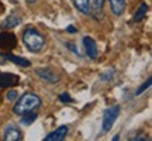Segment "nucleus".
<instances>
[{"instance_id": "obj_1", "label": "nucleus", "mask_w": 152, "mask_h": 141, "mask_svg": "<svg viewBox=\"0 0 152 141\" xmlns=\"http://www.w3.org/2000/svg\"><path fill=\"white\" fill-rule=\"evenodd\" d=\"M41 103L42 102H41V98L38 95H35L33 92H26L18 98L17 103L14 104L13 112L17 116H21V114L27 113V112H34L35 109L41 106Z\"/></svg>"}, {"instance_id": "obj_2", "label": "nucleus", "mask_w": 152, "mask_h": 141, "mask_svg": "<svg viewBox=\"0 0 152 141\" xmlns=\"http://www.w3.org/2000/svg\"><path fill=\"white\" fill-rule=\"evenodd\" d=\"M23 43L26 44V47L30 51L39 52L45 47V38H44V35L38 31L37 28L28 27L23 33Z\"/></svg>"}, {"instance_id": "obj_3", "label": "nucleus", "mask_w": 152, "mask_h": 141, "mask_svg": "<svg viewBox=\"0 0 152 141\" xmlns=\"http://www.w3.org/2000/svg\"><path fill=\"white\" fill-rule=\"evenodd\" d=\"M118 114H120V106H111V107L104 110L103 121H102V130L104 133L111 130V127L115 123V120L118 119Z\"/></svg>"}, {"instance_id": "obj_4", "label": "nucleus", "mask_w": 152, "mask_h": 141, "mask_svg": "<svg viewBox=\"0 0 152 141\" xmlns=\"http://www.w3.org/2000/svg\"><path fill=\"white\" fill-rule=\"evenodd\" d=\"M16 45H17V38L13 33H10V31L9 33L7 31L0 33V49L1 51L9 52L13 48H16Z\"/></svg>"}, {"instance_id": "obj_5", "label": "nucleus", "mask_w": 152, "mask_h": 141, "mask_svg": "<svg viewBox=\"0 0 152 141\" xmlns=\"http://www.w3.org/2000/svg\"><path fill=\"white\" fill-rule=\"evenodd\" d=\"M35 73H37L42 81L48 82V83H58V82H59V75L55 73L51 68H37V69H35Z\"/></svg>"}, {"instance_id": "obj_6", "label": "nucleus", "mask_w": 152, "mask_h": 141, "mask_svg": "<svg viewBox=\"0 0 152 141\" xmlns=\"http://www.w3.org/2000/svg\"><path fill=\"white\" fill-rule=\"evenodd\" d=\"M3 138H4L6 141H21L23 140V133H21V130L18 129V126L10 123V124L6 127L4 137H3Z\"/></svg>"}, {"instance_id": "obj_7", "label": "nucleus", "mask_w": 152, "mask_h": 141, "mask_svg": "<svg viewBox=\"0 0 152 141\" xmlns=\"http://www.w3.org/2000/svg\"><path fill=\"white\" fill-rule=\"evenodd\" d=\"M68 133H69V126H59L56 130L49 133L47 137H44V141H62L66 138Z\"/></svg>"}, {"instance_id": "obj_8", "label": "nucleus", "mask_w": 152, "mask_h": 141, "mask_svg": "<svg viewBox=\"0 0 152 141\" xmlns=\"http://www.w3.org/2000/svg\"><path fill=\"white\" fill-rule=\"evenodd\" d=\"M18 82H20V78L17 75H14V73H9V72L0 73V87H1V89L17 86Z\"/></svg>"}, {"instance_id": "obj_9", "label": "nucleus", "mask_w": 152, "mask_h": 141, "mask_svg": "<svg viewBox=\"0 0 152 141\" xmlns=\"http://www.w3.org/2000/svg\"><path fill=\"white\" fill-rule=\"evenodd\" d=\"M83 47H85V51H86V55L90 58V59H96L99 54V48L96 41L90 37H85L83 38Z\"/></svg>"}, {"instance_id": "obj_10", "label": "nucleus", "mask_w": 152, "mask_h": 141, "mask_svg": "<svg viewBox=\"0 0 152 141\" xmlns=\"http://www.w3.org/2000/svg\"><path fill=\"white\" fill-rule=\"evenodd\" d=\"M23 18L18 14H17V11H13L9 17H6L4 20L1 21V24H0V27L3 28V30H10V28H14L17 27L18 24H21Z\"/></svg>"}, {"instance_id": "obj_11", "label": "nucleus", "mask_w": 152, "mask_h": 141, "mask_svg": "<svg viewBox=\"0 0 152 141\" xmlns=\"http://www.w3.org/2000/svg\"><path fill=\"white\" fill-rule=\"evenodd\" d=\"M3 57L6 58V61H11L13 64H16L18 66H23V68H28V66L31 65V62L26 58H21V57H17V55H13L10 52H4Z\"/></svg>"}, {"instance_id": "obj_12", "label": "nucleus", "mask_w": 152, "mask_h": 141, "mask_svg": "<svg viewBox=\"0 0 152 141\" xmlns=\"http://www.w3.org/2000/svg\"><path fill=\"white\" fill-rule=\"evenodd\" d=\"M109 4L114 16H121L125 10V0H109Z\"/></svg>"}, {"instance_id": "obj_13", "label": "nucleus", "mask_w": 152, "mask_h": 141, "mask_svg": "<svg viewBox=\"0 0 152 141\" xmlns=\"http://www.w3.org/2000/svg\"><path fill=\"white\" fill-rule=\"evenodd\" d=\"M73 4L82 14H92V6L90 0H72Z\"/></svg>"}, {"instance_id": "obj_14", "label": "nucleus", "mask_w": 152, "mask_h": 141, "mask_svg": "<svg viewBox=\"0 0 152 141\" xmlns=\"http://www.w3.org/2000/svg\"><path fill=\"white\" fill-rule=\"evenodd\" d=\"M147 11H148V4L145 3V1H142L141 4H140V7H138L137 13L134 14V17H132V21L134 23L142 21V20L145 18V16H147Z\"/></svg>"}, {"instance_id": "obj_15", "label": "nucleus", "mask_w": 152, "mask_h": 141, "mask_svg": "<svg viewBox=\"0 0 152 141\" xmlns=\"http://www.w3.org/2000/svg\"><path fill=\"white\" fill-rule=\"evenodd\" d=\"M38 114L34 112H27V113L21 114V119H20V124L21 126H30L31 123H34L37 120Z\"/></svg>"}, {"instance_id": "obj_16", "label": "nucleus", "mask_w": 152, "mask_h": 141, "mask_svg": "<svg viewBox=\"0 0 152 141\" xmlns=\"http://www.w3.org/2000/svg\"><path fill=\"white\" fill-rule=\"evenodd\" d=\"M114 75H115V70H114L113 68H111V69L104 70L103 73H100V81L102 82H110L114 78Z\"/></svg>"}, {"instance_id": "obj_17", "label": "nucleus", "mask_w": 152, "mask_h": 141, "mask_svg": "<svg viewBox=\"0 0 152 141\" xmlns=\"http://www.w3.org/2000/svg\"><path fill=\"white\" fill-rule=\"evenodd\" d=\"M106 0H90V6H92V10L94 13H100L103 10V6Z\"/></svg>"}, {"instance_id": "obj_18", "label": "nucleus", "mask_w": 152, "mask_h": 141, "mask_svg": "<svg viewBox=\"0 0 152 141\" xmlns=\"http://www.w3.org/2000/svg\"><path fill=\"white\" fill-rule=\"evenodd\" d=\"M151 83H152V81H151V78H149V79H148L145 83H142L141 86L138 87V90H137V95H141V93H144V92H145V90L148 89V87L151 86Z\"/></svg>"}, {"instance_id": "obj_19", "label": "nucleus", "mask_w": 152, "mask_h": 141, "mask_svg": "<svg viewBox=\"0 0 152 141\" xmlns=\"http://www.w3.org/2000/svg\"><path fill=\"white\" fill-rule=\"evenodd\" d=\"M59 100L61 102H64V103H72V102H73V99L71 98V95L66 93V92H64L62 95H59Z\"/></svg>"}, {"instance_id": "obj_20", "label": "nucleus", "mask_w": 152, "mask_h": 141, "mask_svg": "<svg viewBox=\"0 0 152 141\" xmlns=\"http://www.w3.org/2000/svg\"><path fill=\"white\" fill-rule=\"evenodd\" d=\"M66 48H68V49H71L72 52H73V54H76V55H77V57H79V58H80V57H82V54H80V52H79V49H77V48H76V47H75V44L68 43V44H66Z\"/></svg>"}, {"instance_id": "obj_21", "label": "nucleus", "mask_w": 152, "mask_h": 141, "mask_svg": "<svg viewBox=\"0 0 152 141\" xmlns=\"http://www.w3.org/2000/svg\"><path fill=\"white\" fill-rule=\"evenodd\" d=\"M17 96H18V93L16 92V90H9L7 92V96H6V99L9 100V102H13V100H16Z\"/></svg>"}, {"instance_id": "obj_22", "label": "nucleus", "mask_w": 152, "mask_h": 141, "mask_svg": "<svg viewBox=\"0 0 152 141\" xmlns=\"http://www.w3.org/2000/svg\"><path fill=\"white\" fill-rule=\"evenodd\" d=\"M66 31L68 33H77V28H75L73 26H69V27L66 28Z\"/></svg>"}, {"instance_id": "obj_23", "label": "nucleus", "mask_w": 152, "mask_h": 141, "mask_svg": "<svg viewBox=\"0 0 152 141\" xmlns=\"http://www.w3.org/2000/svg\"><path fill=\"white\" fill-rule=\"evenodd\" d=\"M6 64V58L3 57V54H0V65H4Z\"/></svg>"}, {"instance_id": "obj_24", "label": "nucleus", "mask_w": 152, "mask_h": 141, "mask_svg": "<svg viewBox=\"0 0 152 141\" xmlns=\"http://www.w3.org/2000/svg\"><path fill=\"white\" fill-rule=\"evenodd\" d=\"M118 138H120V136H118V134H115V136L113 137V140H114V141H117V140H118Z\"/></svg>"}, {"instance_id": "obj_25", "label": "nucleus", "mask_w": 152, "mask_h": 141, "mask_svg": "<svg viewBox=\"0 0 152 141\" xmlns=\"http://www.w3.org/2000/svg\"><path fill=\"white\" fill-rule=\"evenodd\" d=\"M26 1H27V3H35L37 0H26Z\"/></svg>"}]
</instances>
